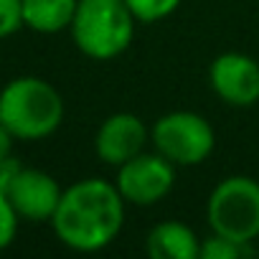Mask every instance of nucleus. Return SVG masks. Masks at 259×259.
<instances>
[{
    "instance_id": "obj_12",
    "label": "nucleus",
    "mask_w": 259,
    "mask_h": 259,
    "mask_svg": "<svg viewBox=\"0 0 259 259\" xmlns=\"http://www.w3.org/2000/svg\"><path fill=\"white\" fill-rule=\"evenodd\" d=\"M138 23H158L173 16L183 0H124Z\"/></svg>"
},
{
    "instance_id": "obj_10",
    "label": "nucleus",
    "mask_w": 259,
    "mask_h": 259,
    "mask_svg": "<svg viewBox=\"0 0 259 259\" xmlns=\"http://www.w3.org/2000/svg\"><path fill=\"white\" fill-rule=\"evenodd\" d=\"M145 249L153 259H198L201 239L188 224L168 219V221H158L148 231Z\"/></svg>"
},
{
    "instance_id": "obj_16",
    "label": "nucleus",
    "mask_w": 259,
    "mask_h": 259,
    "mask_svg": "<svg viewBox=\"0 0 259 259\" xmlns=\"http://www.w3.org/2000/svg\"><path fill=\"white\" fill-rule=\"evenodd\" d=\"M23 165H21V160H16L13 155H8V158H3L0 160V191H8V186H11V181L18 176V170H21Z\"/></svg>"
},
{
    "instance_id": "obj_3",
    "label": "nucleus",
    "mask_w": 259,
    "mask_h": 259,
    "mask_svg": "<svg viewBox=\"0 0 259 259\" xmlns=\"http://www.w3.org/2000/svg\"><path fill=\"white\" fill-rule=\"evenodd\" d=\"M135 26L138 21L124 0H79L69 31L87 59L112 61L130 49Z\"/></svg>"
},
{
    "instance_id": "obj_1",
    "label": "nucleus",
    "mask_w": 259,
    "mask_h": 259,
    "mask_svg": "<svg viewBox=\"0 0 259 259\" xmlns=\"http://www.w3.org/2000/svg\"><path fill=\"white\" fill-rule=\"evenodd\" d=\"M124 208L114 181L81 178L61 191L59 206L51 216L56 239L79 254H94L107 249L124 229Z\"/></svg>"
},
{
    "instance_id": "obj_14",
    "label": "nucleus",
    "mask_w": 259,
    "mask_h": 259,
    "mask_svg": "<svg viewBox=\"0 0 259 259\" xmlns=\"http://www.w3.org/2000/svg\"><path fill=\"white\" fill-rule=\"evenodd\" d=\"M18 221H21V216L13 208L8 193L0 191V251L13 244V239L18 234Z\"/></svg>"
},
{
    "instance_id": "obj_9",
    "label": "nucleus",
    "mask_w": 259,
    "mask_h": 259,
    "mask_svg": "<svg viewBox=\"0 0 259 259\" xmlns=\"http://www.w3.org/2000/svg\"><path fill=\"white\" fill-rule=\"evenodd\" d=\"M61 191L64 188L56 183L54 176H49L46 170L23 165L18 170V176L11 181L6 193L23 221L41 224V221H51V216L59 206Z\"/></svg>"
},
{
    "instance_id": "obj_2",
    "label": "nucleus",
    "mask_w": 259,
    "mask_h": 259,
    "mask_svg": "<svg viewBox=\"0 0 259 259\" xmlns=\"http://www.w3.org/2000/svg\"><path fill=\"white\" fill-rule=\"evenodd\" d=\"M0 122L16 140H46L64 122V97L41 76H18L0 89Z\"/></svg>"
},
{
    "instance_id": "obj_8",
    "label": "nucleus",
    "mask_w": 259,
    "mask_h": 259,
    "mask_svg": "<svg viewBox=\"0 0 259 259\" xmlns=\"http://www.w3.org/2000/svg\"><path fill=\"white\" fill-rule=\"evenodd\" d=\"M150 143V130L133 112L109 114L94 133V153L104 165L119 168L130 158H135Z\"/></svg>"
},
{
    "instance_id": "obj_6",
    "label": "nucleus",
    "mask_w": 259,
    "mask_h": 259,
    "mask_svg": "<svg viewBox=\"0 0 259 259\" xmlns=\"http://www.w3.org/2000/svg\"><path fill=\"white\" fill-rule=\"evenodd\" d=\"M114 186L130 206H155L176 186V165L155 153H140L117 168Z\"/></svg>"
},
{
    "instance_id": "obj_4",
    "label": "nucleus",
    "mask_w": 259,
    "mask_h": 259,
    "mask_svg": "<svg viewBox=\"0 0 259 259\" xmlns=\"http://www.w3.org/2000/svg\"><path fill=\"white\" fill-rule=\"evenodd\" d=\"M208 229L239 244L259 239V181L251 176L221 178L206 201Z\"/></svg>"
},
{
    "instance_id": "obj_17",
    "label": "nucleus",
    "mask_w": 259,
    "mask_h": 259,
    "mask_svg": "<svg viewBox=\"0 0 259 259\" xmlns=\"http://www.w3.org/2000/svg\"><path fill=\"white\" fill-rule=\"evenodd\" d=\"M13 143H16V138L11 135V130L0 122V160L8 158V155L13 153Z\"/></svg>"
},
{
    "instance_id": "obj_13",
    "label": "nucleus",
    "mask_w": 259,
    "mask_h": 259,
    "mask_svg": "<svg viewBox=\"0 0 259 259\" xmlns=\"http://www.w3.org/2000/svg\"><path fill=\"white\" fill-rule=\"evenodd\" d=\"M251 251H254L251 244H239L213 231L201 241V259H239V256H249Z\"/></svg>"
},
{
    "instance_id": "obj_5",
    "label": "nucleus",
    "mask_w": 259,
    "mask_h": 259,
    "mask_svg": "<svg viewBox=\"0 0 259 259\" xmlns=\"http://www.w3.org/2000/svg\"><path fill=\"white\" fill-rule=\"evenodd\" d=\"M150 143L176 168H193L211 158L216 148V133L203 114L176 109L153 122Z\"/></svg>"
},
{
    "instance_id": "obj_15",
    "label": "nucleus",
    "mask_w": 259,
    "mask_h": 259,
    "mask_svg": "<svg viewBox=\"0 0 259 259\" xmlns=\"http://www.w3.org/2000/svg\"><path fill=\"white\" fill-rule=\"evenodd\" d=\"M23 28L21 0H0V41L11 38Z\"/></svg>"
},
{
    "instance_id": "obj_7",
    "label": "nucleus",
    "mask_w": 259,
    "mask_h": 259,
    "mask_svg": "<svg viewBox=\"0 0 259 259\" xmlns=\"http://www.w3.org/2000/svg\"><path fill=\"white\" fill-rule=\"evenodd\" d=\"M211 92L229 107L259 102V64L241 51H224L208 66Z\"/></svg>"
},
{
    "instance_id": "obj_11",
    "label": "nucleus",
    "mask_w": 259,
    "mask_h": 259,
    "mask_svg": "<svg viewBox=\"0 0 259 259\" xmlns=\"http://www.w3.org/2000/svg\"><path fill=\"white\" fill-rule=\"evenodd\" d=\"M79 0H21L23 26L36 33H59L66 31L74 21Z\"/></svg>"
}]
</instances>
